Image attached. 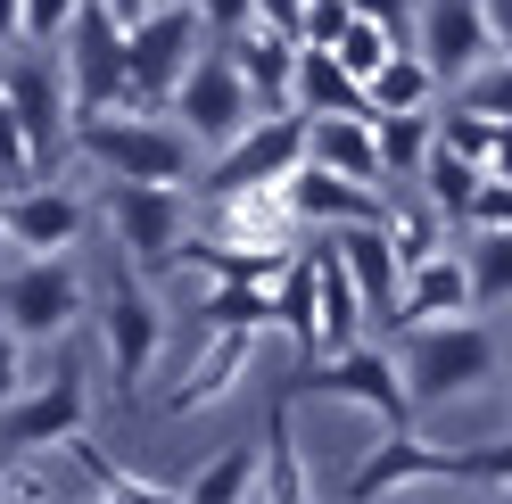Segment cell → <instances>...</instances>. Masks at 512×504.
I'll list each match as a JSON object with an SVG mask.
<instances>
[{
  "instance_id": "4dcf8cb0",
  "label": "cell",
  "mask_w": 512,
  "mask_h": 504,
  "mask_svg": "<svg viewBox=\"0 0 512 504\" xmlns=\"http://www.w3.org/2000/svg\"><path fill=\"white\" fill-rule=\"evenodd\" d=\"M265 496H314V480L298 471V414H290V397L273 405V422H265Z\"/></svg>"
},
{
  "instance_id": "cb8c5ba5",
  "label": "cell",
  "mask_w": 512,
  "mask_h": 504,
  "mask_svg": "<svg viewBox=\"0 0 512 504\" xmlns=\"http://www.w3.org/2000/svg\"><path fill=\"white\" fill-rule=\"evenodd\" d=\"M438 91H446V83H438V67H430V58L413 50V42H397V50L372 67L364 100H372V116H389V108H438Z\"/></svg>"
},
{
  "instance_id": "e0dca14e",
  "label": "cell",
  "mask_w": 512,
  "mask_h": 504,
  "mask_svg": "<svg viewBox=\"0 0 512 504\" xmlns=\"http://www.w3.org/2000/svg\"><path fill=\"white\" fill-rule=\"evenodd\" d=\"M331 248H339V265L356 273V290H364V314L372 323H397V281H405V257H397V240H389V224H339V232H323Z\"/></svg>"
},
{
  "instance_id": "d6986e66",
  "label": "cell",
  "mask_w": 512,
  "mask_h": 504,
  "mask_svg": "<svg viewBox=\"0 0 512 504\" xmlns=\"http://www.w3.org/2000/svg\"><path fill=\"white\" fill-rule=\"evenodd\" d=\"M240 58V75L256 91V108H290V83H298V34H273V25H240V34H223Z\"/></svg>"
},
{
  "instance_id": "f6af8a7d",
  "label": "cell",
  "mask_w": 512,
  "mask_h": 504,
  "mask_svg": "<svg viewBox=\"0 0 512 504\" xmlns=\"http://www.w3.org/2000/svg\"><path fill=\"white\" fill-rule=\"evenodd\" d=\"M91 9H108L116 25H141V17H149V0H91Z\"/></svg>"
},
{
  "instance_id": "9a60e30c",
  "label": "cell",
  "mask_w": 512,
  "mask_h": 504,
  "mask_svg": "<svg viewBox=\"0 0 512 504\" xmlns=\"http://www.w3.org/2000/svg\"><path fill=\"white\" fill-rule=\"evenodd\" d=\"M281 199H290L298 232H339V224H372V215H389V191H380V182H347L331 166H314V157L281 182Z\"/></svg>"
},
{
  "instance_id": "7dc6e473",
  "label": "cell",
  "mask_w": 512,
  "mask_h": 504,
  "mask_svg": "<svg viewBox=\"0 0 512 504\" xmlns=\"http://www.w3.org/2000/svg\"><path fill=\"white\" fill-rule=\"evenodd\" d=\"M149 9H166V0H149Z\"/></svg>"
},
{
  "instance_id": "f35d334b",
  "label": "cell",
  "mask_w": 512,
  "mask_h": 504,
  "mask_svg": "<svg viewBox=\"0 0 512 504\" xmlns=\"http://www.w3.org/2000/svg\"><path fill=\"white\" fill-rule=\"evenodd\" d=\"M190 9H199V25L223 42V34H240V25L256 17V0H190Z\"/></svg>"
},
{
  "instance_id": "6da1fadb",
  "label": "cell",
  "mask_w": 512,
  "mask_h": 504,
  "mask_svg": "<svg viewBox=\"0 0 512 504\" xmlns=\"http://www.w3.org/2000/svg\"><path fill=\"white\" fill-rule=\"evenodd\" d=\"M83 166H100L108 182H190L199 174V133L166 108H100V116H75V141H67Z\"/></svg>"
},
{
  "instance_id": "836d02e7",
  "label": "cell",
  "mask_w": 512,
  "mask_h": 504,
  "mask_svg": "<svg viewBox=\"0 0 512 504\" xmlns=\"http://www.w3.org/2000/svg\"><path fill=\"white\" fill-rule=\"evenodd\" d=\"M455 100H463V108H488V116H512V58L488 50V58L455 83Z\"/></svg>"
},
{
  "instance_id": "2e32d148",
  "label": "cell",
  "mask_w": 512,
  "mask_h": 504,
  "mask_svg": "<svg viewBox=\"0 0 512 504\" xmlns=\"http://www.w3.org/2000/svg\"><path fill=\"white\" fill-rule=\"evenodd\" d=\"M413 480H463V447H430V438H413L397 422L356 471H347V496H389V488H413Z\"/></svg>"
},
{
  "instance_id": "ab89813d",
  "label": "cell",
  "mask_w": 512,
  "mask_h": 504,
  "mask_svg": "<svg viewBox=\"0 0 512 504\" xmlns=\"http://www.w3.org/2000/svg\"><path fill=\"white\" fill-rule=\"evenodd\" d=\"M356 17H372V25H389L397 42H413V0H347Z\"/></svg>"
},
{
  "instance_id": "f1b7e54d",
  "label": "cell",
  "mask_w": 512,
  "mask_h": 504,
  "mask_svg": "<svg viewBox=\"0 0 512 504\" xmlns=\"http://www.w3.org/2000/svg\"><path fill=\"white\" fill-rule=\"evenodd\" d=\"M199 331H273V290L265 281H223L199 306Z\"/></svg>"
},
{
  "instance_id": "52a82bcc",
  "label": "cell",
  "mask_w": 512,
  "mask_h": 504,
  "mask_svg": "<svg viewBox=\"0 0 512 504\" xmlns=\"http://www.w3.org/2000/svg\"><path fill=\"white\" fill-rule=\"evenodd\" d=\"M58 67H67V91H75V116H100V108H141L133 91V67H124V25L108 9H75L67 42H58Z\"/></svg>"
},
{
  "instance_id": "d590c367",
  "label": "cell",
  "mask_w": 512,
  "mask_h": 504,
  "mask_svg": "<svg viewBox=\"0 0 512 504\" xmlns=\"http://www.w3.org/2000/svg\"><path fill=\"white\" fill-rule=\"evenodd\" d=\"M42 166H34V141H25V124H17V108L0 100V182H34Z\"/></svg>"
},
{
  "instance_id": "7a4b0ae2",
  "label": "cell",
  "mask_w": 512,
  "mask_h": 504,
  "mask_svg": "<svg viewBox=\"0 0 512 504\" xmlns=\"http://www.w3.org/2000/svg\"><path fill=\"white\" fill-rule=\"evenodd\" d=\"M397 372L413 389V414L422 405H455L496 389V331L479 314H438V323H405L397 331Z\"/></svg>"
},
{
  "instance_id": "9c48e42d",
  "label": "cell",
  "mask_w": 512,
  "mask_h": 504,
  "mask_svg": "<svg viewBox=\"0 0 512 504\" xmlns=\"http://www.w3.org/2000/svg\"><path fill=\"white\" fill-rule=\"evenodd\" d=\"M108 224H116L124 257L141 273H157V265H174L182 240H190V191L182 182H108Z\"/></svg>"
},
{
  "instance_id": "b9f144b4",
  "label": "cell",
  "mask_w": 512,
  "mask_h": 504,
  "mask_svg": "<svg viewBox=\"0 0 512 504\" xmlns=\"http://www.w3.org/2000/svg\"><path fill=\"white\" fill-rule=\"evenodd\" d=\"M488 34H496V58H512V0H488Z\"/></svg>"
},
{
  "instance_id": "44dd1931",
  "label": "cell",
  "mask_w": 512,
  "mask_h": 504,
  "mask_svg": "<svg viewBox=\"0 0 512 504\" xmlns=\"http://www.w3.org/2000/svg\"><path fill=\"white\" fill-rule=\"evenodd\" d=\"M314 257V298H323V356H339V348H356V339L372 331V314H364V290H356V273L339 265V248L323 240V248H306ZM314 356V364H323Z\"/></svg>"
},
{
  "instance_id": "ba28073f",
  "label": "cell",
  "mask_w": 512,
  "mask_h": 504,
  "mask_svg": "<svg viewBox=\"0 0 512 504\" xmlns=\"http://www.w3.org/2000/svg\"><path fill=\"white\" fill-rule=\"evenodd\" d=\"M215 34L199 25V9L190 0H166V9H149L141 25H124V67H133V91L141 108H166L174 83L190 75V58H199Z\"/></svg>"
},
{
  "instance_id": "8d00e7d4",
  "label": "cell",
  "mask_w": 512,
  "mask_h": 504,
  "mask_svg": "<svg viewBox=\"0 0 512 504\" xmlns=\"http://www.w3.org/2000/svg\"><path fill=\"white\" fill-rule=\"evenodd\" d=\"M463 480L512 488V430H504V438H479V447H463Z\"/></svg>"
},
{
  "instance_id": "7402d4cb",
  "label": "cell",
  "mask_w": 512,
  "mask_h": 504,
  "mask_svg": "<svg viewBox=\"0 0 512 504\" xmlns=\"http://www.w3.org/2000/svg\"><path fill=\"white\" fill-rule=\"evenodd\" d=\"M306 157H314V166H331V174H347V182H380V191H389L372 116H306Z\"/></svg>"
},
{
  "instance_id": "ffe728a7",
  "label": "cell",
  "mask_w": 512,
  "mask_h": 504,
  "mask_svg": "<svg viewBox=\"0 0 512 504\" xmlns=\"http://www.w3.org/2000/svg\"><path fill=\"white\" fill-rule=\"evenodd\" d=\"M256 364V331H207V348L190 356L182 389H174V414H199V405H223L232 397V381Z\"/></svg>"
},
{
  "instance_id": "7c38bea8",
  "label": "cell",
  "mask_w": 512,
  "mask_h": 504,
  "mask_svg": "<svg viewBox=\"0 0 512 504\" xmlns=\"http://www.w3.org/2000/svg\"><path fill=\"white\" fill-rule=\"evenodd\" d=\"M413 50L438 67V83H463L479 58L496 50L488 0H413Z\"/></svg>"
},
{
  "instance_id": "83f0119b",
  "label": "cell",
  "mask_w": 512,
  "mask_h": 504,
  "mask_svg": "<svg viewBox=\"0 0 512 504\" xmlns=\"http://www.w3.org/2000/svg\"><path fill=\"white\" fill-rule=\"evenodd\" d=\"M182 496L199 504H240V496H265V447H223L215 463H199L182 480Z\"/></svg>"
},
{
  "instance_id": "74e56055",
  "label": "cell",
  "mask_w": 512,
  "mask_h": 504,
  "mask_svg": "<svg viewBox=\"0 0 512 504\" xmlns=\"http://www.w3.org/2000/svg\"><path fill=\"white\" fill-rule=\"evenodd\" d=\"M75 9H83V0H25V42L58 50V42H67V25H75Z\"/></svg>"
},
{
  "instance_id": "484cf974",
  "label": "cell",
  "mask_w": 512,
  "mask_h": 504,
  "mask_svg": "<svg viewBox=\"0 0 512 504\" xmlns=\"http://www.w3.org/2000/svg\"><path fill=\"white\" fill-rule=\"evenodd\" d=\"M273 323L306 348V364L323 356V298H314V257H290L273 281Z\"/></svg>"
},
{
  "instance_id": "d4e9b609",
  "label": "cell",
  "mask_w": 512,
  "mask_h": 504,
  "mask_svg": "<svg viewBox=\"0 0 512 504\" xmlns=\"http://www.w3.org/2000/svg\"><path fill=\"white\" fill-rule=\"evenodd\" d=\"M372 141H380V174L413 182L422 157L438 149V108H389V116H372Z\"/></svg>"
},
{
  "instance_id": "5b68a950",
  "label": "cell",
  "mask_w": 512,
  "mask_h": 504,
  "mask_svg": "<svg viewBox=\"0 0 512 504\" xmlns=\"http://www.w3.org/2000/svg\"><path fill=\"white\" fill-rule=\"evenodd\" d=\"M298 166H306V116H298V108H256L223 149H207V199L290 182Z\"/></svg>"
},
{
  "instance_id": "30bf717a",
  "label": "cell",
  "mask_w": 512,
  "mask_h": 504,
  "mask_svg": "<svg viewBox=\"0 0 512 504\" xmlns=\"http://www.w3.org/2000/svg\"><path fill=\"white\" fill-rule=\"evenodd\" d=\"M190 133H199V149H223L240 133V124L256 116V91H248V75H240V58H232V42H207L199 58H190V75L174 83V100H166Z\"/></svg>"
},
{
  "instance_id": "8992f818",
  "label": "cell",
  "mask_w": 512,
  "mask_h": 504,
  "mask_svg": "<svg viewBox=\"0 0 512 504\" xmlns=\"http://www.w3.org/2000/svg\"><path fill=\"white\" fill-rule=\"evenodd\" d=\"M100 348H108V381L124 397L157 372V348H166V314H157L149 281H141V265L124 257V248H116V273H108V290H100Z\"/></svg>"
},
{
  "instance_id": "60d3db41",
  "label": "cell",
  "mask_w": 512,
  "mask_h": 504,
  "mask_svg": "<svg viewBox=\"0 0 512 504\" xmlns=\"http://www.w3.org/2000/svg\"><path fill=\"white\" fill-rule=\"evenodd\" d=\"M17 389H25V339H17L9 323H0V405H9Z\"/></svg>"
},
{
  "instance_id": "bcb514c9",
  "label": "cell",
  "mask_w": 512,
  "mask_h": 504,
  "mask_svg": "<svg viewBox=\"0 0 512 504\" xmlns=\"http://www.w3.org/2000/svg\"><path fill=\"white\" fill-rule=\"evenodd\" d=\"M9 257H17V248H9V224H0V265H9Z\"/></svg>"
},
{
  "instance_id": "f546056e",
  "label": "cell",
  "mask_w": 512,
  "mask_h": 504,
  "mask_svg": "<svg viewBox=\"0 0 512 504\" xmlns=\"http://www.w3.org/2000/svg\"><path fill=\"white\" fill-rule=\"evenodd\" d=\"M479 174H488V166H471V157H455V149H430L413 182H422V199L446 215V224H463V207H471V191H479Z\"/></svg>"
},
{
  "instance_id": "4316f807",
  "label": "cell",
  "mask_w": 512,
  "mask_h": 504,
  "mask_svg": "<svg viewBox=\"0 0 512 504\" xmlns=\"http://www.w3.org/2000/svg\"><path fill=\"white\" fill-rule=\"evenodd\" d=\"M463 273H471V306H512V224H471Z\"/></svg>"
},
{
  "instance_id": "e575fe53",
  "label": "cell",
  "mask_w": 512,
  "mask_h": 504,
  "mask_svg": "<svg viewBox=\"0 0 512 504\" xmlns=\"http://www.w3.org/2000/svg\"><path fill=\"white\" fill-rule=\"evenodd\" d=\"M347 25H356V9H347V0H298V42H306V50H331Z\"/></svg>"
},
{
  "instance_id": "4fadbf2b",
  "label": "cell",
  "mask_w": 512,
  "mask_h": 504,
  "mask_svg": "<svg viewBox=\"0 0 512 504\" xmlns=\"http://www.w3.org/2000/svg\"><path fill=\"white\" fill-rule=\"evenodd\" d=\"M314 389L323 397H347V405H364V414H380V422H413V389H405V372H397V356H380V348H339V356H323L314 364Z\"/></svg>"
},
{
  "instance_id": "3957f363",
  "label": "cell",
  "mask_w": 512,
  "mask_h": 504,
  "mask_svg": "<svg viewBox=\"0 0 512 504\" xmlns=\"http://www.w3.org/2000/svg\"><path fill=\"white\" fill-rule=\"evenodd\" d=\"M83 314H91V281H83V265H75V248L17 257L9 273H0V323H9L25 348H58Z\"/></svg>"
},
{
  "instance_id": "603a6c76",
  "label": "cell",
  "mask_w": 512,
  "mask_h": 504,
  "mask_svg": "<svg viewBox=\"0 0 512 504\" xmlns=\"http://www.w3.org/2000/svg\"><path fill=\"white\" fill-rule=\"evenodd\" d=\"M290 108H298V116H372L364 83L347 75L331 50H306V42H298V83H290Z\"/></svg>"
},
{
  "instance_id": "1f68e13d",
  "label": "cell",
  "mask_w": 512,
  "mask_h": 504,
  "mask_svg": "<svg viewBox=\"0 0 512 504\" xmlns=\"http://www.w3.org/2000/svg\"><path fill=\"white\" fill-rule=\"evenodd\" d=\"M438 149H455V157H471V166H488V149H496V116L455 100V108L438 116Z\"/></svg>"
},
{
  "instance_id": "5bb4252c",
  "label": "cell",
  "mask_w": 512,
  "mask_h": 504,
  "mask_svg": "<svg viewBox=\"0 0 512 504\" xmlns=\"http://www.w3.org/2000/svg\"><path fill=\"white\" fill-rule=\"evenodd\" d=\"M0 224H9V248L17 257H50V248H75L83 224H91V207L75 191H58V182H17L9 199H0Z\"/></svg>"
},
{
  "instance_id": "7bdbcfd3",
  "label": "cell",
  "mask_w": 512,
  "mask_h": 504,
  "mask_svg": "<svg viewBox=\"0 0 512 504\" xmlns=\"http://www.w3.org/2000/svg\"><path fill=\"white\" fill-rule=\"evenodd\" d=\"M488 174L512 182V116H496V149H488Z\"/></svg>"
},
{
  "instance_id": "277c9868",
  "label": "cell",
  "mask_w": 512,
  "mask_h": 504,
  "mask_svg": "<svg viewBox=\"0 0 512 504\" xmlns=\"http://www.w3.org/2000/svg\"><path fill=\"white\" fill-rule=\"evenodd\" d=\"M0 100L17 108L25 141H34V166L50 174L58 157L75 141V91H67V67H58V50L25 42V50H0Z\"/></svg>"
},
{
  "instance_id": "ac0fdd59",
  "label": "cell",
  "mask_w": 512,
  "mask_h": 504,
  "mask_svg": "<svg viewBox=\"0 0 512 504\" xmlns=\"http://www.w3.org/2000/svg\"><path fill=\"white\" fill-rule=\"evenodd\" d=\"M438 314H471V273H463V248H430L413 257L405 281H397V331L405 323H438Z\"/></svg>"
},
{
  "instance_id": "d6a6232c",
  "label": "cell",
  "mask_w": 512,
  "mask_h": 504,
  "mask_svg": "<svg viewBox=\"0 0 512 504\" xmlns=\"http://www.w3.org/2000/svg\"><path fill=\"white\" fill-rule=\"evenodd\" d=\"M389 50H397V34H389V25H372V17H356V25H347V34L331 42V58H339V67L356 75V83H372V67H380Z\"/></svg>"
},
{
  "instance_id": "8fae6325",
  "label": "cell",
  "mask_w": 512,
  "mask_h": 504,
  "mask_svg": "<svg viewBox=\"0 0 512 504\" xmlns=\"http://www.w3.org/2000/svg\"><path fill=\"white\" fill-rule=\"evenodd\" d=\"M91 422V389H83V372H50V381H25L9 405H0V447L9 455H50L58 438H75Z\"/></svg>"
},
{
  "instance_id": "ee69618b",
  "label": "cell",
  "mask_w": 512,
  "mask_h": 504,
  "mask_svg": "<svg viewBox=\"0 0 512 504\" xmlns=\"http://www.w3.org/2000/svg\"><path fill=\"white\" fill-rule=\"evenodd\" d=\"M25 42V0H0V50Z\"/></svg>"
}]
</instances>
